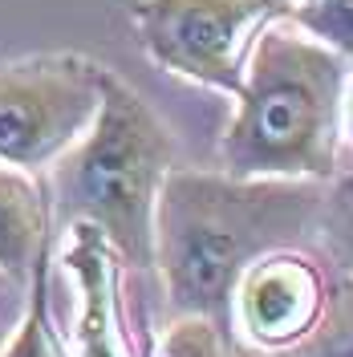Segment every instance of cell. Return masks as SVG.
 Here are the masks:
<instances>
[{
  "mask_svg": "<svg viewBox=\"0 0 353 357\" xmlns=\"http://www.w3.org/2000/svg\"><path fill=\"white\" fill-rule=\"evenodd\" d=\"M325 187L317 178H240L171 171L155 203V264L175 317L227 329L236 284L260 256L309 236Z\"/></svg>",
  "mask_w": 353,
  "mask_h": 357,
  "instance_id": "obj_1",
  "label": "cell"
},
{
  "mask_svg": "<svg viewBox=\"0 0 353 357\" xmlns=\"http://www.w3.org/2000/svg\"><path fill=\"white\" fill-rule=\"evenodd\" d=\"M345 118V57L276 17L243 61L223 171L240 178H329Z\"/></svg>",
  "mask_w": 353,
  "mask_h": 357,
  "instance_id": "obj_2",
  "label": "cell"
},
{
  "mask_svg": "<svg viewBox=\"0 0 353 357\" xmlns=\"http://www.w3.org/2000/svg\"><path fill=\"white\" fill-rule=\"evenodd\" d=\"M175 162V138L142 93L102 73V102L89 130L53 162V211L61 223L102 227L134 268L155 264V203Z\"/></svg>",
  "mask_w": 353,
  "mask_h": 357,
  "instance_id": "obj_3",
  "label": "cell"
},
{
  "mask_svg": "<svg viewBox=\"0 0 353 357\" xmlns=\"http://www.w3.org/2000/svg\"><path fill=\"white\" fill-rule=\"evenodd\" d=\"M106 66L57 53L0 66V162L53 167L89 130Z\"/></svg>",
  "mask_w": 353,
  "mask_h": 357,
  "instance_id": "obj_4",
  "label": "cell"
},
{
  "mask_svg": "<svg viewBox=\"0 0 353 357\" xmlns=\"http://www.w3.org/2000/svg\"><path fill=\"white\" fill-rule=\"evenodd\" d=\"M285 13L280 0H134V29L155 66L236 98L252 41Z\"/></svg>",
  "mask_w": 353,
  "mask_h": 357,
  "instance_id": "obj_5",
  "label": "cell"
},
{
  "mask_svg": "<svg viewBox=\"0 0 353 357\" xmlns=\"http://www.w3.org/2000/svg\"><path fill=\"white\" fill-rule=\"evenodd\" d=\"M232 305L243 329L264 345H288L305 337L321 312V276L301 256H260L236 284Z\"/></svg>",
  "mask_w": 353,
  "mask_h": 357,
  "instance_id": "obj_6",
  "label": "cell"
},
{
  "mask_svg": "<svg viewBox=\"0 0 353 357\" xmlns=\"http://www.w3.org/2000/svg\"><path fill=\"white\" fill-rule=\"evenodd\" d=\"M61 236V264L77 289V357H130L118 321V252L102 236V227L86 220L66 223Z\"/></svg>",
  "mask_w": 353,
  "mask_h": 357,
  "instance_id": "obj_7",
  "label": "cell"
},
{
  "mask_svg": "<svg viewBox=\"0 0 353 357\" xmlns=\"http://www.w3.org/2000/svg\"><path fill=\"white\" fill-rule=\"evenodd\" d=\"M49 256V203L29 171L0 162V276L21 280Z\"/></svg>",
  "mask_w": 353,
  "mask_h": 357,
  "instance_id": "obj_8",
  "label": "cell"
},
{
  "mask_svg": "<svg viewBox=\"0 0 353 357\" xmlns=\"http://www.w3.org/2000/svg\"><path fill=\"white\" fill-rule=\"evenodd\" d=\"M49 260V256H45ZM45 260L37 264L33 276V292H29V309H24L21 325L8 333L0 357H66L61 341L49 325V301H45Z\"/></svg>",
  "mask_w": 353,
  "mask_h": 357,
  "instance_id": "obj_9",
  "label": "cell"
},
{
  "mask_svg": "<svg viewBox=\"0 0 353 357\" xmlns=\"http://www.w3.org/2000/svg\"><path fill=\"white\" fill-rule=\"evenodd\" d=\"M288 21H296L341 57H353V0H313L305 8H292Z\"/></svg>",
  "mask_w": 353,
  "mask_h": 357,
  "instance_id": "obj_10",
  "label": "cell"
},
{
  "mask_svg": "<svg viewBox=\"0 0 353 357\" xmlns=\"http://www.w3.org/2000/svg\"><path fill=\"white\" fill-rule=\"evenodd\" d=\"M317 227H321L325 244L333 248V256L341 260V268H353V171L325 191Z\"/></svg>",
  "mask_w": 353,
  "mask_h": 357,
  "instance_id": "obj_11",
  "label": "cell"
},
{
  "mask_svg": "<svg viewBox=\"0 0 353 357\" xmlns=\"http://www.w3.org/2000/svg\"><path fill=\"white\" fill-rule=\"evenodd\" d=\"M280 4H285L288 13H292V8H305V4H313V0H280Z\"/></svg>",
  "mask_w": 353,
  "mask_h": 357,
  "instance_id": "obj_12",
  "label": "cell"
},
{
  "mask_svg": "<svg viewBox=\"0 0 353 357\" xmlns=\"http://www.w3.org/2000/svg\"><path fill=\"white\" fill-rule=\"evenodd\" d=\"M345 118H350V130H353V89H350V98H345Z\"/></svg>",
  "mask_w": 353,
  "mask_h": 357,
  "instance_id": "obj_13",
  "label": "cell"
},
{
  "mask_svg": "<svg viewBox=\"0 0 353 357\" xmlns=\"http://www.w3.org/2000/svg\"><path fill=\"white\" fill-rule=\"evenodd\" d=\"M4 280H8V276H0V284H4Z\"/></svg>",
  "mask_w": 353,
  "mask_h": 357,
  "instance_id": "obj_14",
  "label": "cell"
}]
</instances>
